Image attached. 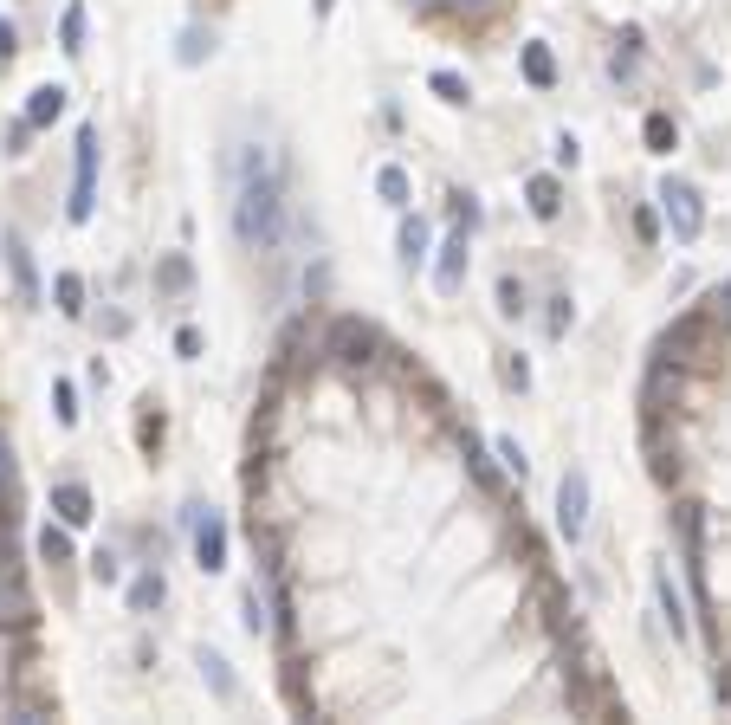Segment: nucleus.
I'll list each match as a JSON object with an SVG mask.
<instances>
[{"label": "nucleus", "mask_w": 731, "mask_h": 725, "mask_svg": "<svg viewBox=\"0 0 731 725\" xmlns=\"http://www.w3.org/2000/svg\"><path fill=\"white\" fill-rule=\"evenodd\" d=\"M130 603H136V609H156V603H162V577H156V570L130 583Z\"/></svg>", "instance_id": "obj_20"}, {"label": "nucleus", "mask_w": 731, "mask_h": 725, "mask_svg": "<svg viewBox=\"0 0 731 725\" xmlns=\"http://www.w3.org/2000/svg\"><path fill=\"white\" fill-rule=\"evenodd\" d=\"M505 382H512V389H531V369H524V357L505 363Z\"/></svg>", "instance_id": "obj_27"}, {"label": "nucleus", "mask_w": 731, "mask_h": 725, "mask_svg": "<svg viewBox=\"0 0 731 725\" xmlns=\"http://www.w3.org/2000/svg\"><path fill=\"white\" fill-rule=\"evenodd\" d=\"M240 240L272 253L279 246V227H285V201H279V182H272L266 156H246V182H240Z\"/></svg>", "instance_id": "obj_1"}, {"label": "nucleus", "mask_w": 731, "mask_h": 725, "mask_svg": "<svg viewBox=\"0 0 731 725\" xmlns=\"http://www.w3.org/2000/svg\"><path fill=\"white\" fill-rule=\"evenodd\" d=\"M499 311H505V318H518V311H524V285H518V279L499 285Z\"/></svg>", "instance_id": "obj_22"}, {"label": "nucleus", "mask_w": 731, "mask_h": 725, "mask_svg": "<svg viewBox=\"0 0 731 725\" xmlns=\"http://www.w3.org/2000/svg\"><path fill=\"white\" fill-rule=\"evenodd\" d=\"M673 143H680L673 117H667V111H654V117H647V149H673Z\"/></svg>", "instance_id": "obj_18"}, {"label": "nucleus", "mask_w": 731, "mask_h": 725, "mask_svg": "<svg viewBox=\"0 0 731 725\" xmlns=\"http://www.w3.org/2000/svg\"><path fill=\"white\" fill-rule=\"evenodd\" d=\"M59 39H65V52H85V7H65Z\"/></svg>", "instance_id": "obj_17"}, {"label": "nucleus", "mask_w": 731, "mask_h": 725, "mask_svg": "<svg viewBox=\"0 0 731 725\" xmlns=\"http://www.w3.org/2000/svg\"><path fill=\"white\" fill-rule=\"evenodd\" d=\"M524 195H531V214H537V221H557V214H563L557 175H531V188H524Z\"/></svg>", "instance_id": "obj_8"}, {"label": "nucleus", "mask_w": 731, "mask_h": 725, "mask_svg": "<svg viewBox=\"0 0 731 725\" xmlns=\"http://www.w3.org/2000/svg\"><path fill=\"white\" fill-rule=\"evenodd\" d=\"M402 259H408V266H415V259H427V221H415V214L402 221Z\"/></svg>", "instance_id": "obj_16"}, {"label": "nucleus", "mask_w": 731, "mask_h": 725, "mask_svg": "<svg viewBox=\"0 0 731 725\" xmlns=\"http://www.w3.org/2000/svg\"><path fill=\"white\" fill-rule=\"evenodd\" d=\"M719 311H725V318H731V285H725V292H719Z\"/></svg>", "instance_id": "obj_29"}, {"label": "nucleus", "mask_w": 731, "mask_h": 725, "mask_svg": "<svg viewBox=\"0 0 731 725\" xmlns=\"http://www.w3.org/2000/svg\"><path fill=\"white\" fill-rule=\"evenodd\" d=\"M369 350H376V331H369L363 318H337L330 324V357L337 363H363Z\"/></svg>", "instance_id": "obj_5"}, {"label": "nucleus", "mask_w": 731, "mask_h": 725, "mask_svg": "<svg viewBox=\"0 0 731 725\" xmlns=\"http://www.w3.org/2000/svg\"><path fill=\"white\" fill-rule=\"evenodd\" d=\"M7 266H13V285H20V298H39V285H33V259H26L20 240H7Z\"/></svg>", "instance_id": "obj_13"}, {"label": "nucleus", "mask_w": 731, "mask_h": 725, "mask_svg": "<svg viewBox=\"0 0 731 725\" xmlns=\"http://www.w3.org/2000/svg\"><path fill=\"white\" fill-rule=\"evenodd\" d=\"M59 117H65V91L59 85H39L33 104H26V123H33V130H46V123H59Z\"/></svg>", "instance_id": "obj_10"}, {"label": "nucleus", "mask_w": 731, "mask_h": 725, "mask_svg": "<svg viewBox=\"0 0 731 725\" xmlns=\"http://www.w3.org/2000/svg\"><path fill=\"white\" fill-rule=\"evenodd\" d=\"M39 557H46V564H65V557H72V538H65V531H39Z\"/></svg>", "instance_id": "obj_19"}, {"label": "nucleus", "mask_w": 731, "mask_h": 725, "mask_svg": "<svg viewBox=\"0 0 731 725\" xmlns=\"http://www.w3.org/2000/svg\"><path fill=\"white\" fill-rule=\"evenodd\" d=\"M499 460H505V467H512V473H524V447L512 441V434H505V441H499Z\"/></svg>", "instance_id": "obj_26"}, {"label": "nucleus", "mask_w": 731, "mask_h": 725, "mask_svg": "<svg viewBox=\"0 0 731 725\" xmlns=\"http://www.w3.org/2000/svg\"><path fill=\"white\" fill-rule=\"evenodd\" d=\"M376 195L389 201V208H408V169H395V162H382V169H376Z\"/></svg>", "instance_id": "obj_12"}, {"label": "nucleus", "mask_w": 731, "mask_h": 725, "mask_svg": "<svg viewBox=\"0 0 731 725\" xmlns=\"http://www.w3.org/2000/svg\"><path fill=\"white\" fill-rule=\"evenodd\" d=\"M52 505H59V518H65V525H91V492L78 486V480H65L59 492H52Z\"/></svg>", "instance_id": "obj_9"}, {"label": "nucleus", "mask_w": 731, "mask_h": 725, "mask_svg": "<svg viewBox=\"0 0 731 725\" xmlns=\"http://www.w3.org/2000/svg\"><path fill=\"white\" fill-rule=\"evenodd\" d=\"M0 59H13V26L0 20Z\"/></svg>", "instance_id": "obj_28"}, {"label": "nucleus", "mask_w": 731, "mask_h": 725, "mask_svg": "<svg viewBox=\"0 0 731 725\" xmlns=\"http://www.w3.org/2000/svg\"><path fill=\"white\" fill-rule=\"evenodd\" d=\"M427 85H434V98H440V104H466V98H473L460 72H434V78H427Z\"/></svg>", "instance_id": "obj_15"}, {"label": "nucleus", "mask_w": 731, "mask_h": 725, "mask_svg": "<svg viewBox=\"0 0 731 725\" xmlns=\"http://www.w3.org/2000/svg\"><path fill=\"white\" fill-rule=\"evenodd\" d=\"M52 402H59V421L72 428V421H78V395H72V382H52Z\"/></svg>", "instance_id": "obj_21"}, {"label": "nucleus", "mask_w": 731, "mask_h": 725, "mask_svg": "<svg viewBox=\"0 0 731 725\" xmlns=\"http://www.w3.org/2000/svg\"><path fill=\"white\" fill-rule=\"evenodd\" d=\"M557 531L570 544L589 531V473L583 467H570V473H563V486H557Z\"/></svg>", "instance_id": "obj_3"}, {"label": "nucleus", "mask_w": 731, "mask_h": 725, "mask_svg": "<svg viewBox=\"0 0 731 725\" xmlns=\"http://www.w3.org/2000/svg\"><path fill=\"white\" fill-rule=\"evenodd\" d=\"M91 188H98V130H78V182H72V221H91Z\"/></svg>", "instance_id": "obj_4"}, {"label": "nucleus", "mask_w": 731, "mask_h": 725, "mask_svg": "<svg viewBox=\"0 0 731 725\" xmlns=\"http://www.w3.org/2000/svg\"><path fill=\"white\" fill-rule=\"evenodd\" d=\"M311 7H317V13H330V7H337V0H311Z\"/></svg>", "instance_id": "obj_30"}, {"label": "nucleus", "mask_w": 731, "mask_h": 725, "mask_svg": "<svg viewBox=\"0 0 731 725\" xmlns=\"http://www.w3.org/2000/svg\"><path fill=\"white\" fill-rule=\"evenodd\" d=\"M91 577H98V583H117V577H123V570H117V557H110V551H98V557H91Z\"/></svg>", "instance_id": "obj_25"}, {"label": "nucleus", "mask_w": 731, "mask_h": 725, "mask_svg": "<svg viewBox=\"0 0 731 725\" xmlns=\"http://www.w3.org/2000/svg\"><path fill=\"white\" fill-rule=\"evenodd\" d=\"M201 667H208V680L220 693H233V674H227V661H220V654H201Z\"/></svg>", "instance_id": "obj_24"}, {"label": "nucleus", "mask_w": 731, "mask_h": 725, "mask_svg": "<svg viewBox=\"0 0 731 725\" xmlns=\"http://www.w3.org/2000/svg\"><path fill=\"white\" fill-rule=\"evenodd\" d=\"M195 557H201V570H227V525L220 518L195 525Z\"/></svg>", "instance_id": "obj_7"}, {"label": "nucleus", "mask_w": 731, "mask_h": 725, "mask_svg": "<svg viewBox=\"0 0 731 725\" xmlns=\"http://www.w3.org/2000/svg\"><path fill=\"white\" fill-rule=\"evenodd\" d=\"M660 214H667L673 240H699V227H706V201L693 182H660Z\"/></svg>", "instance_id": "obj_2"}, {"label": "nucleus", "mask_w": 731, "mask_h": 725, "mask_svg": "<svg viewBox=\"0 0 731 725\" xmlns=\"http://www.w3.org/2000/svg\"><path fill=\"white\" fill-rule=\"evenodd\" d=\"M434 285L440 292H460L466 285V234H453V240H440V259H434Z\"/></svg>", "instance_id": "obj_6"}, {"label": "nucleus", "mask_w": 731, "mask_h": 725, "mask_svg": "<svg viewBox=\"0 0 731 725\" xmlns=\"http://www.w3.org/2000/svg\"><path fill=\"white\" fill-rule=\"evenodd\" d=\"M52 292H59L65 318H78V311H85V279H78V272H59V285H52Z\"/></svg>", "instance_id": "obj_14"}, {"label": "nucleus", "mask_w": 731, "mask_h": 725, "mask_svg": "<svg viewBox=\"0 0 731 725\" xmlns=\"http://www.w3.org/2000/svg\"><path fill=\"white\" fill-rule=\"evenodd\" d=\"M660 603H667V622H673V635H686V615H680V596H673V583L660 577Z\"/></svg>", "instance_id": "obj_23"}, {"label": "nucleus", "mask_w": 731, "mask_h": 725, "mask_svg": "<svg viewBox=\"0 0 731 725\" xmlns=\"http://www.w3.org/2000/svg\"><path fill=\"white\" fill-rule=\"evenodd\" d=\"M524 78H531L537 91L557 85V59H550V46H524Z\"/></svg>", "instance_id": "obj_11"}]
</instances>
